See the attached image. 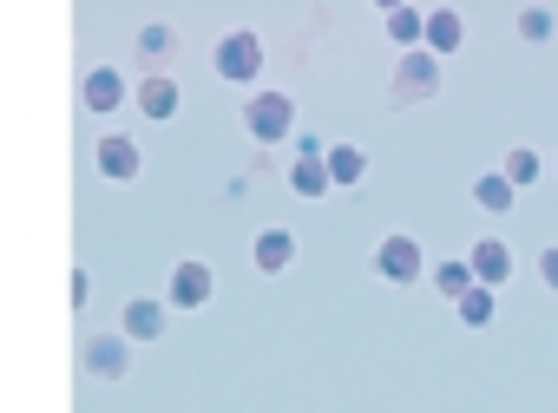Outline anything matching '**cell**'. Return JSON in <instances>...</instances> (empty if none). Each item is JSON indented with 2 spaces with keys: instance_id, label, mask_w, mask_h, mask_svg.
<instances>
[{
  "instance_id": "obj_1",
  "label": "cell",
  "mask_w": 558,
  "mask_h": 413,
  "mask_svg": "<svg viewBox=\"0 0 558 413\" xmlns=\"http://www.w3.org/2000/svg\"><path fill=\"white\" fill-rule=\"evenodd\" d=\"M243 132H250L256 145H290V132H296V99H290V93H250V99H243Z\"/></svg>"
},
{
  "instance_id": "obj_2",
  "label": "cell",
  "mask_w": 558,
  "mask_h": 413,
  "mask_svg": "<svg viewBox=\"0 0 558 413\" xmlns=\"http://www.w3.org/2000/svg\"><path fill=\"white\" fill-rule=\"evenodd\" d=\"M210 66H217V80H223V86H256V80H263V40H256L250 27H236V34H223V40H217Z\"/></svg>"
},
{
  "instance_id": "obj_3",
  "label": "cell",
  "mask_w": 558,
  "mask_h": 413,
  "mask_svg": "<svg viewBox=\"0 0 558 413\" xmlns=\"http://www.w3.org/2000/svg\"><path fill=\"white\" fill-rule=\"evenodd\" d=\"M434 93H440V60H434V53H401L388 99H395V106H421V99H434Z\"/></svg>"
},
{
  "instance_id": "obj_4",
  "label": "cell",
  "mask_w": 558,
  "mask_h": 413,
  "mask_svg": "<svg viewBox=\"0 0 558 413\" xmlns=\"http://www.w3.org/2000/svg\"><path fill=\"white\" fill-rule=\"evenodd\" d=\"M375 276H381V282H395V289L421 282V276H427L421 243H414V236H401V230H395V236H381V243H375Z\"/></svg>"
},
{
  "instance_id": "obj_5",
  "label": "cell",
  "mask_w": 558,
  "mask_h": 413,
  "mask_svg": "<svg viewBox=\"0 0 558 413\" xmlns=\"http://www.w3.org/2000/svg\"><path fill=\"white\" fill-rule=\"evenodd\" d=\"M165 328H171V302H165V295H132V302H125V315H119V335H125L132 348L165 341Z\"/></svg>"
},
{
  "instance_id": "obj_6",
  "label": "cell",
  "mask_w": 558,
  "mask_h": 413,
  "mask_svg": "<svg viewBox=\"0 0 558 413\" xmlns=\"http://www.w3.org/2000/svg\"><path fill=\"white\" fill-rule=\"evenodd\" d=\"M132 354H138V348H132L125 335H86V341H80V367H86L93 380H125V374H132Z\"/></svg>"
},
{
  "instance_id": "obj_7",
  "label": "cell",
  "mask_w": 558,
  "mask_h": 413,
  "mask_svg": "<svg viewBox=\"0 0 558 413\" xmlns=\"http://www.w3.org/2000/svg\"><path fill=\"white\" fill-rule=\"evenodd\" d=\"M93 165H99V178H106V184H132V178L145 171V151H138L125 132H106V138L93 145Z\"/></svg>"
},
{
  "instance_id": "obj_8",
  "label": "cell",
  "mask_w": 558,
  "mask_h": 413,
  "mask_svg": "<svg viewBox=\"0 0 558 413\" xmlns=\"http://www.w3.org/2000/svg\"><path fill=\"white\" fill-rule=\"evenodd\" d=\"M210 289H217V276H210V263H197V256H184V263L171 269V282H165V302L191 315V308H204V302H210Z\"/></svg>"
},
{
  "instance_id": "obj_9",
  "label": "cell",
  "mask_w": 558,
  "mask_h": 413,
  "mask_svg": "<svg viewBox=\"0 0 558 413\" xmlns=\"http://www.w3.org/2000/svg\"><path fill=\"white\" fill-rule=\"evenodd\" d=\"M132 106H138L151 125H171V119H178V106H184V86H178V80H165V73H151V80H138V86H132Z\"/></svg>"
},
{
  "instance_id": "obj_10",
  "label": "cell",
  "mask_w": 558,
  "mask_h": 413,
  "mask_svg": "<svg viewBox=\"0 0 558 413\" xmlns=\"http://www.w3.org/2000/svg\"><path fill=\"white\" fill-rule=\"evenodd\" d=\"M80 99H86V112H119V106L132 99V80H125L119 66H93V73L80 80Z\"/></svg>"
},
{
  "instance_id": "obj_11",
  "label": "cell",
  "mask_w": 558,
  "mask_h": 413,
  "mask_svg": "<svg viewBox=\"0 0 558 413\" xmlns=\"http://www.w3.org/2000/svg\"><path fill=\"white\" fill-rule=\"evenodd\" d=\"M466 263H473V282H480V289H506V282H512V269H519V256H512L499 236L473 243V250H466Z\"/></svg>"
},
{
  "instance_id": "obj_12",
  "label": "cell",
  "mask_w": 558,
  "mask_h": 413,
  "mask_svg": "<svg viewBox=\"0 0 558 413\" xmlns=\"http://www.w3.org/2000/svg\"><path fill=\"white\" fill-rule=\"evenodd\" d=\"M466 47V21L453 14V8H434L427 14V40H421V53H434V60H453Z\"/></svg>"
},
{
  "instance_id": "obj_13",
  "label": "cell",
  "mask_w": 558,
  "mask_h": 413,
  "mask_svg": "<svg viewBox=\"0 0 558 413\" xmlns=\"http://www.w3.org/2000/svg\"><path fill=\"white\" fill-rule=\"evenodd\" d=\"M296 250H303V243H296L290 230H256V243H250V256H256L263 276H283V269L296 263Z\"/></svg>"
},
{
  "instance_id": "obj_14",
  "label": "cell",
  "mask_w": 558,
  "mask_h": 413,
  "mask_svg": "<svg viewBox=\"0 0 558 413\" xmlns=\"http://www.w3.org/2000/svg\"><path fill=\"white\" fill-rule=\"evenodd\" d=\"M323 165H329V184H336V191H355V184L368 178V151H362V145H329Z\"/></svg>"
},
{
  "instance_id": "obj_15",
  "label": "cell",
  "mask_w": 558,
  "mask_h": 413,
  "mask_svg": "<svg viewBox=\"0 0 558 413\" xmlns=\"http://www.w3.org/2000/svg\"><path fill=\"white\" fill-rule=\"evenodd\" d=\"M290 191H296V197H329V191H336L323 151H296V158H290Z\"/></svg>"
},
{
  "instance_id": "obj_16",
  "label": "cell",
  "mask_w": 558,
  "mask_h": 413,
  "mask_svg": "<svg viewBox=\"0 0 558 413\" xmlns=\"http://www.w3.org/2000/svg\"><path fill=\"white\" fill-rule=\"evenodd\" d=\"M388 40H395L401 53H421V40H427V14H421V8H388Z\"/></svg>"
},
{
  "instance_id": "obj_17",
  "label": "cell",
  "mask_w": 558,
  "mask_h": 413,
  "mask_svg": "<svg viewBox=\"0 0 558 413\" xmlns=\"http://www.w3.org/2000/svg\"><path fill=\"white\" fill-rule=\"evenodd\" d=\"M473 204H480V210H493V217H506V210L519 204V191L506 184V171H486V178H473Z\"/></svg>"
},
{
  "instance_id": "obj_18",
  "label": "cell",
  "mask_w": 558,
  "mask_h": 413,
  "mask_svg": "<svg viewBox=\"0 0 558 413\" xmlns=\"http://www.w3.org/2000/svg\"><path fill=\"white\" fill-rule=\"evenodd\" d=\"M427 276H434V289H440L447 302H460V295L473 289V263H466V256H447V263H434Z\"/></svg>"
},
{
  "instance_id": "obj_19",
  "label": "cell",
  "mask_w": 558,
  "mask_h": 413,
  "mask_svg": "<svg viewBox=\"0 0 558 413\" xmlns=\"http://www.w3.org/2000/svg\"><path fill=\"white\" fill-rule=\"evenodd\" d=\"M453 315H460L466 328H486V321L499 315V289H480V282H473V289H466V295L453 302Z\"/></svg>"
},
{
  "instance_id": "obj_20",
  "label": "cell",
  "mask_w": 558,
  "mask_h": 413,
  "mask_svg": "<svg viewBox=\"0 0 558 413\" xmlns=\"http://www.w3.org/2000/svg\"><path fill=\"white\" fill-rule=\"evenodd\" d=\"M538 178H545V158H538L532 145H512V151H506V184L519 191V184H538Z\"/></svg>"
},
{
  "instance_id": "obj_21",
  "label": "cell",
  "mask_w": 558,
  "mask_h": 413,
  "mask_svg": "<svg viewBox=\"0 0 558 413\" xmlns=\"http://www.w3.org/2000/svg\"><path fill=\"white\" fill-rule=\"evenodd\" d=\"M519 40L545 47V40H551V8H519Z\"/></svg>"
},
{
  "instance_id": "obj_22",
  "label": "cell",
  "mask_w": 558,
  "mask_h": 413,
  "mask_svg": "<svg viewBox=\"0 0 558 413\" xmlns=\"http://www.w3.org/2000/svg\"><path fill=\"white\" fill-rule=\"evenodd\" d=\"M138 53H145V60H165V53H171V27H165V21H145V27H138Z\"/></svg>"
},
{
  "instance_id": "obj_23",
  "label": "cell",
  "mask_w": 558,
  "mask_h": 413,
  "mask_svg": "<svg viewBox=\"0 0 558 413\" xmlns=\"http://www.w3.org/2000/svg\"><path fill=\"white\" fill-rule=\"evenodd\" d=\"M538 282L558 295V243H551V250H538Z\"/></svg>"
},
{
  "instance_id": "obj_24",
  "label": "cell",
  "mask_w": 558,
  "mask_h": 413,
  "mask_svg": "<svg viewBox=\"0 0 558 413\" xmlns=\"http://www.w3.org/2000/svg\"><path fill=\"white\" fill-rule=\"evenodd\" d=\"M66 295H73V308H86V302H93V276H86V269H73V282H66Z\"/></svg>"
},
{
  "instance_id": "obj_25",
  "label": "cell",
  "mask_w": 558,
  "mask_h": 413,
  "mask_svg": "<svg viewBox=\"0 0 558 413\" xmlns=\"http://www.w3.org/2000/svg\"><path fill=\"white\" fill-rule=\"evenodd\" d=\"M551 178H558V151H551Z\"/></svg>"
}]
</instances>
